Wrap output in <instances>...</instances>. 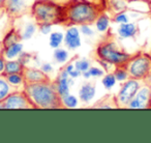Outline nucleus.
Returning <instances> with one entry per match:
<instances>
[{"instance_id":"nucleus-1","label":"nucleus","mask_w":151,"mask_h":143,"mask_svg":"<svg viewBox=\"0 0 151 143\" xmlns=\"http://www.w3.org/2000/svg\"><path fill=\"white\" fill-rule=\"evenodd\" d=\"M103 13L101 4L85 0H73L65 6H62L60 25L68 27L90 25L95 23Z\"/></svg>"},{"instance_id":"nucleus-2","label":"nucleus","mask_w":151,"mask_h":143,"mask_svg":"<svg viewBox=\"0 0 151 143\" xmlns=\"http://www.w3.org/2000/svg\"><path fill=\"white\" fill-rule=\"evenodd\" d=\"M24 91L34 109H62V98L58 93L55 82L24 83Z\"/></svg>"},{"instance_id":"nucleus-3","label":"nucleus","mask_w":151,"mask_h":143,"mask_svg":"<svg viewBox=\"0 0 151 143\" xmlns=\"http://www.w3.org/2000/svg\"><path fill=\"white\" fill-rule=\"evenodd\" d=\"M30 12L36 25H55L60 24L62 6L49 0H37L31 5Z\"/></svg>"},{"instance_id":"nucleus-4","label":"nucleus","mask_w":151,"mask_h":143,"mask_svg":"<svg viewBox=\"0 0 151 143\" xmlns=\"http://www.w3.org/2000/svg\"><path fill=\"white\" fill-rule=\"evenodd\" d=\"M122 66L127 71L128 78L138 81H146L151 77V54L138 52Z\"/></svg>"},{"instance_id":"nucleus-5","label":"nucleus","mask_w":151,"mask_h":143,"mask_svg":"<svg viewBox=\"0 0 151 143\" xmlns=\"http://www.w3.org/2000/svg\"><path fill=\"white\" fill-rule=\"evenodd\" d=\"M95 54L99 61H103L108 64H113L115 66L123 65L132 55L119 50L113 40H106L101 43L96 48Z\"/></svg>"},{"instance_id":"nucleus-6","label":"nucleus","mask_w":151,"mask_h":143,"mask_svg":"<svg viewBox=\"0 0 151 143\" xmlns=\"http://www.w3.org/2000/svg\"><path fill=\"white\" fill-rule=\"evenodd\" d=\"M0 109H34V107L25 91H13L0 102Z\"/></svg>"},{"instance_id":"nucleus-7","label":"nucleus","mask_w":151,"mask_h":143,"mask_svg":"<svg viewBox=\"0 0 151 143\" xmlns=\"http://www.w3.org/2000/svg\"><path fill=\"white\" fill-rule=\"evenodd\" d=\"M139 88H140V83L138 80L128 78L126 81H124L121 89L116 95L118 108H126L127 104L136 97Z\"/></svg>"},{"instance_id":"nucleus-8","label":"nucleus","mask_w":151,"mask_h":143,"mask_svg":"<svg viewBox=\"0 0 151 143\" xmlns=\"http://www.w3.org/2000/svg\"><path fill=\"white\" fill-rule=\"evenodd\" d=\"M4 9L9 17L16 19L26 14L28 6L25 0H5Z\"/></svg>"},{"instance_id":"nucleus-9","label":"nucleus","mask_w":151,"mask_h":143,"mask_svg":"<svg viewBox=\"0 0 151 143\" xmlns=\"http://www.w3.org/2000/svg\"><path fill=\"white\" fill-rule=\"evenodd\" d=\"M22 75L24 78V83H37L51 81L45 72H42V69H32V67L24 66Z\"/></svg>"},{"instance_id":"nucleus-10","label":"nucleus","mask_w":151,"mask_h":143,"mask_svg":"<svg viewBox=\"0 0 151 143\" xmlns=\"http://www.w3.org/2000/svg\"><path fill=\"white\" fill-rule=\"evenodd\" d=\"M65 46L68 49L75 50L81 46V38L79 30L76 27H70L66 30V33L64 35Z\"/></svg>"},{"instance_id":"nucleus-11","label":"nucleus","mask_w":151,"mask_h":143,"mask_svg":"<svg viewBox=\"0 0 151 143\" xmlns=\"http://www.w3.org/2000/svg\"><path fill=\"white\" fill-rule=\"evenodd\" d=\"M22 40V35L20 34L19 30H17L16 28L11 29L6 34H5L4 38L2 40V51L5 50L6 48H9V46L19 43Z\"/></svg>"},{"instance_id":"nucleus-12","label":"nucleus","mask_w":151,"mask_h":143,"mask_svg":"<svg viewBox=\"0 0 151 143\" xmlns=\"http://www.w3.org/2000/svg\"><path fill=\"white\" fill-rule=\"evenodd\" d=\"M25 65L20 60H7L5 62V69L3 72V76L9 74H22Z\"/></svg>"},{"instance_id":"nucleus-13","label":"nucleus","mask_w":151,"mask_h":143,"mask_svg":"<svg viewBox=\"0 0 151 143\" xmlns=\"http://www.w3.org/2000/svg\"><path fill=\"white\" fill-rule=\"evenodd\" d=\"M79 95H80V99L82 100V102L89 103L95 95L94 84H92V83H85V84H83V86L81 87L80 91H79Z\"/></svg>"},{"instance_id":"nucleus-14","label":"nucleus","mask_w":151,"mask_h":143,"mask_svg":"<svg viewBox=\"0 0 151 143\" xmlns=\"http://www.w3.org/2000/svg\"><path fill=\"white\" fill-rule=\"evenodd\" d=\"M136 99L141 103L142 108H149L151 103V92L149 87L144 86L142 88H139L136 95Z\"/></svg>"},{"instance_id":"nucleus-15","label":"nucleus","mask_w":151,"mask_h":143,"mask_svg":"<svg viewBox=\"0 0 151 143\" xmlns=\"http://www.w3.org/2000/svg\"><path fill=\"white\" fill-rule=\"evenodd\" d=\"M139 29L137 27L136 24L132 23H123L120 25V27L118 28V33L122 38H134L137 33H138Z\"/></svg>"},{"instance_id":"nucleus-16","label":"nucleus","mask_w":151,"mask_h":143,"mask_svg":"<svg viewBox=\"0 0 151 143\" xmlns=\"http://www.w3.org/2000/svg\"><path fill=\"white\" fill-rule=\"evenodd\" d=\"M69 79L66 77H61L58 76L55 85H56V88L58 93L60 95L61 98L65 97V95H69Z\"/></svg>"},{"instance_id":"nucleus-17","label":"nucleus","mask_w":151,"mask_h":143,"mask_svg":"<svg viewBox=\"0 0 151 143\" xmlns=\"http://www.w3.org/2000/svg\"><path fill=\"white\" fill-rule=\"evenodd\" d=\"M23 52V45L21 43H16V44L9 46V48H6L5 50L2 51L3 55L6 59H13L15 57H17L18 55H20Z\"/></svg>"},{"instance_id":"nucleus-18","label":"nucleus","mask_w":151,"mask_h":143,"mask_svg":"<svg viewBox=\"0 0 151 143\" xmlns=\"http://www.w3.org/2000/svg\"><path fill=\"white\" fill-rule=\"evenodd\" d=\"M13 85H11L4 76L0 77V102H2L13 92Z\"/></svg>"},{"instance_id":"nucleus-19","label":"nucleus","mask_w":151,"mask_h":143,"mask_svg":"<svg viewBox=\"0 0 151 143\" xmlns=\"http://www.w3.org/2000/svg\"><path fill=\"white\" fill-rule=\"evenodd\" d=\"M109 22H110L109 17H108L106 14L103 13L99 18H97L96 22H95V23H96L97 30H99V31H101V32L107 31L108 27H109Z\"/></svg>"},{"instance_id":"nucleus-20","label":"nucleus","mask_w":151,"mask_h":143,"mask_svg":"<svg viewBox=\"0 0 151 143\" xmlns=\"http://www.w3.org/2000/svg\"><path fill=\"white\" fill-rule=\"evenodd\" d=\"M4 77L7 80V82L11 85H13L14 87H17L21 84H24V78L22 74H9V75H5Z\"/></svg>"},{"instance_id":"nucleus-21","label":"nucleus","mask_w":151,"mask_h":143,"mask_svg":"<svg viewBox=\"0 0 151 143\" xmlns=\"http://www.w3.org/2000/svg\"><path fill=\"white\" fill-rule=\"evenodd\" d=\"M64 40V35L61 32H52L50 34V47L54 49L59 48V45Z\"/></svg>"},{"instance_id":"nucleus-22","label":"nucleus","mask_w":151,"mask_h":143,"mask_svg":"<svg viewBox=\"0 0 151 143\" xmlns=\"http://www.w3.org/2000/svg\"><path fill=\"white\" fill-rule=\"evenodd\" d=\"M114 76L116 78V81H119V82H124L128 79V74L127 71L124 69L122 65L120 66H116L115 71H114Z\"/></svg>"},{"instance_id":"nucleus-23","label":"nucleus","mask_w":151,"mask_h":143,"mask_svg":"<svg viewBox=\"0 0 151 143\" xmlns=\"http://www.w3.org/2000/svg\"><path fill=\"white\" fill-rule=\"evenodd\" d=\"M54 58L57 62H64V61H66L67 58H68V53H67V51H65L64 49L57 48L56 50L54 51Z\"/></svg>"},{"instance_id":"nucleus-24","label":"nucleus","mask_w":151,"mask_h":143,"mask_svg":"<svg viewBox=\"0 0 151 143\" xmlns=\"http://www.w3.org/2000/svg\"><path fill=\"white\" fill-rule=\"evenodd\" d=\"M104 75V72L99 67H89L86 72L83 73V76L85 78H90V77H101Z\"/></svg>"},{"instance_id":"nucleus-25","label":"nucleus","mask_w":151,"mask_h":143,"mask_svg":"<svg viewBox=\"0 0 151 143\" xmlns=\"http://www.w3.org/2000/svg\"><path fill=\"white\" fill-rule=\"evenodd\" d=\"M62 103H63V106L64 108H73L77 106L78 104V101L76 99L73 95H67L65 97L62 98Z\"/></svg>"},{"instance_id":"nucleus-26","label":"nucleus","mask_w":151,"mask_h":143,"mask_svg":"<svg viewBox=\"0 0 151 143\" xmlns=\"http://www.w3.org/2000/svg\"><path fill=\"white\" fill-rule=\"evenodd\" d=\"M115 83H116V78L114 76V74H108L104 77L103 85L105 86L106 89H111L115 85Z\"/></svg>"},{"instance_id":"nucleus-27","label":"nucleus","mask_w":151,"mask_h":143,"mask_svg":"<svg viewBox=\"0 0 151 143\" xmlns=\"http://www.w3.org/2000/svg\"><path fill=\"white\" fill-rule=\"evenodd\" d=\"M89 67H90V62L86 59H80V60H77L75 62V69L80 71L81 73L86 72Z\"/></svg>"},{"instance_id":"nucleus-28","label":"nucleus","mask_w":151,"mask_h":143,"mask_svg":"<svg viewBox=\"0 0 151 143\" xmlns=\"http://www.w3.org/2000/svg\"><path fill=\"white\" fill-rule=\"evenodd\" d=\"M36 30V25L33 23H30L26 26L25 31H24L23 35H22V40H29V38H32V35L34 34Z\"/></svg>"},{"instance_id":"nucleus-29","label":"nucleus","mask_w":151,"mask_h":143,"mask_svg":"<svg viewBox=\"0 0 151 143\" xmlns=\"http://www.w3.org/2000/svg\"><path fill=\"white\" fill-rule=\"evenodd\" d=\"M111 5L113 6V9H115L117 13H120V12H124V9H126V4L121 1V0H111L110 1Z\"/></svg>"},{"instance_id":"nucleus-30","label":"nucleus","mask_w":151,"mask_h":143,"mask_svg":"<svg viewBox=\"0 0 151 143\" xmlns=\"http://www.w3.org/2000/svg\"><path fill=\"white\" fill-rule=\"evenodd\" d=\"M113 21L116 22V23H127L128 22V18L127 16L125 15V13L124 12H120V13H117V15L114 16L113 18Z\"/></svg>"},{"instance_id":"nucleus-31","label":"nucleus","mask_w":151,"mask_h":143,"mask_svg":"<svg viewBox=\"0 0 151 143\" xmlns=\"http://www.w3.org/2000/svg\"><path fill=\"white\" fill-rule=\"evenodd\" d=\"M126 108H129V109H139V108H142V105H141V103L136 99V97H134V99L127 104Z\"/></svg>"},{"instance_id":"nucleus-32","label":"nucleus","mask_w":151,"mask_h":143,"mask_svg":"<svg viewBox=\"0 0 151 143\" xmlns=\"http://www.w3.org/2000/svg\"><path fill=\"white\" fill-rule=\"evenodd\" d=\"M81 31L84 35H87V36H91L93 34V31L88 25H82L81 26Z\"/></svg>"},{"instance_id":"nucleus-33","label":"nucleus","mask_w":151,"mask_h":143,"mask_svg":"<svg viewBox=\"0 0 151 143\" xmlns=\"http://www.w3.org/2000/svg\"><path fill=\"white\" fill-rule=\"evenodd\" d=\"M5 62H6V58L4 57L3 53H1V54H0V75H2L3 72H4Z\"/></svg>"},{"instance_id":"nucleus-34","label":"nucleus","mask_w":151,"mask_h":143,"mask_svg":"<svg viewBox=\"0 0 151 143\" xmlns=\"http://www.w3.org/2000/svg\"><path fill=\"white\" fill-rule=\"evenodd\" d=\"M42 71L45 72L46 74L52 73V72H53V66L50 64V63H44V64L42 65Z\"/></svg>"},{"instance_id":"nucleus-35","label":"nucleus","mask_w":151,"mask_h":143,"mask_svg":"<svg viewBox=\"0 0 151 143\" xmlns=\"http://www.w3.org/2000/svg\"><path fill=\"white\" fill-rule=\"evenodd\" d=\"M51 26L52 25H48V24H46V25H40V29L44 34H49L51 32V28H52Z\"/></svg>"},{"instance_id":"nucleus-36","label":"nucleus","mask_w":151,"mask_h":143,"mask_svg":"<svg viewBox=\"0 0 151 143\" xmlns=\"http://www.w3.org/2000/svg\"><path fill=\"white\" fill-rule=\"evenodd\" d=\"M80 75H81V72L78 71L77 69H73L69 73V77H71V78H78V77H80Z\"/></svg>"},{"instance_id":"nucleus-37","label":"nucleus","mask_w":151,"mask_h":143,"mask_svg":"<svg viewBox=\"0 0 151 143\" xmlns=\"http://www.w3.org/2000/svg\"><path fill=\"white\" fill-rule=\"evenodd\" d=\"M4 4H5V0H0V9H4Z\"/></svg>"},{"instance_id":"nucleus-38","label":"nucleus","mask_w":151,"mask_h":143,"mask_svg":"<svg viewBox=\"0 0 151 143\" xmlns=\"http://www.w3.org/2000/svg\"><path fill=\"white\" fill-rule=\"evenodd\" d=\"M148 87H149V89H150V92H151V81H150V83H149Z\"/></svg>"},{"instance_id":"nucleus-39","label":"nucleus","mask_w":151,"mask_h":143,"mask_svg":"<svg viewBox=\"0 0 151 143\" xmlns=\"http://www.w3.org/2000/svg\"><path fill=\"white\" fill-rule=\"evenodd\" d=\"M149 9H150V14H151V3L149 4Z\"/></svg>"}]
</instances>
